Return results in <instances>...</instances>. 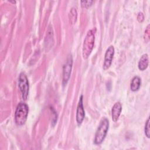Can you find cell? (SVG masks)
Returning a JSON list of instances; mask_svg holds the SVG:
<instances>
[{"label":"cell","mask_w":150,"mask_h":150,"mask_svg":"<svg viewBox=\"0 0 150 150\" xmlns=\"http://www.w3.org/2000/svg\"><path fill=\"white\" fill-rule=\"evenodd\" d=\"M95 29H91L87 32L85 37L82 50L83 57L84 59H87L89 57L93 50L95 41Z\"/></svg>","instance_id":"1"},{"label":"cell","mask_w":150,"mask_h":150,"mask_svg":"<svg viewBox=\"0 0 150 150\" xmlns=\"http://www.w3.org/2000/svg\"><path fill=\"white\" fill-rule=\"evenodd\" d=\"M29 108L27 104L23 103H20L18 105L15 112V121L17 125H23L28 117Z\"/></svg>","instance_id":"2"},{"label":"cell","mask_w":150,"mask_h":150,"mask_svg":"<svg viewBox=\"0 0 150 150\" xmlns=\"http://www.w3.org/2000/svg\"><path fill=\"white\" fill-rule=\"evenodd\" d=\"M109 121L107 118H103L96 131L95 138H94V144L96 145L101 144L104 141L107 131L108 130Z\"/></svg>","instance_id":"3"},{"label":"cell","mask_w":150,"mask_h":150,"mask_svg":"<svg viewBox=\"0 0 150 150\" xmlns=\"http://www.w3.org/2000/svg\"><path fill=\"white\" fill-rule=\"evenodd\" d=\"M18 86L21 92L22 98L25 100H26L29 93V83L26 76L23 73H21L19 74Z\"/></svg>","instance_id":"4"},{"label":"cell","mask_w":150,"mask_h":150,"mask_svg":"<svg viewBox=\"0 0 150 150\" xmlns=\"http://www.w3.org/2000/svg\"><path fill=\"white\" fill-rule=\"evenodd\" d=\"M72 64H73V60L72 57L71 55H69L67 57L66 62L65 64H64L63 69V85H66L67 83L70 74H71V70L72 67Z\"/></svg>","instance_id":"5"},{"label":"cell","mask_w":150,"mask_h":150,"mask_svg":"<svg viewBox=\"0 0 150 150\" xmlns=\"http://www.w3.org/2000/svg\"><path fill=\"white\" fill-rule=\"evenodd\" d=\"M114 54V48L112 46H110L107 49L105 53L104 60L103 63L104 70H107L110 67L112 63V59H113Z\"/></svg>","instance_id":"6"},{"label":"cell","mask_w":150,"mask_h":150,"mask_svg":"<svg viewBox=\"0 0 150 150\" xmlns=\"http://www.w3.org/2000/svg\"><path fill=\"white\" fill-rule=\"evenodd\" d=\"M84 116L85 113L83 103V96H81L80 97V100L77 105L76 111V121L78 125H80L82 123L84 118Z\"/></svg>","instance_id":"7"},{"label":"cell","mask_w":150,"mask_h":150,"mask_svg":"<svg viewBox=\"0 0 150 150\" xmlns=\"http://www.w3.org/2000/svg\"><path fill=\"white\" fill-rule=\"evenodd\" d=\"M122 111V105L120 102H117L115 103L113 105L112 110H111V117L113 121L116 122L121 114Z\"/></svg>","instance_id":"8"},{"label":"cell","mask_w":150,"mask_h":150,"mask_svg":"<svg viewBox=\"0 0 150 150\" xmlns=\"http://www.w3.org/2000/svg\"><path fill=\"white\" fill-rule=\"evenodd\" d=\"M148 54H143L139 59L138 62V68L141 70H145L148 66Z\"/></svg>","instance_id":"9"},{"label":"cell","mask_w":150,"mask_h":150,"mask_svg":"<svg viewBox=\"0 0 150 150\" xmlns=\"http://www.w3.org/2000/svg\"><path fill=\"white\" fill-rule=\"evenodd\" d=\"M141 85V79L138 76H135L131 81V90L132 91H137L140 87Z\"/></svg>","instance_id":"10"},{"label":"cell","mask_w":150,"mask_h":150,"mask_svg":"<svg viewBox=\"0 0 150 150\" xmlns=\"http://www.w3.org/2000/svg\"><path fill=\"white\" fill-rule=\"evenodd\" d=\"M77 13L76 8H73L70 9L69 14V18L70 22L71 24H73L76 22L77 20Z\"/></svg>","instance_id":"11"},{"label":"cell","mask_w":150,"mask_h":150,"mask_svg":"<svg viewBox=\"0 0 150 150\" xmlns=\"http://www.w3.org/2000/svg\"><path fill=\"white\" fill-rule=\"evenodd\" d=\"M149 25H148V26L146 27V29L145 31V33H144V40L145 41V42H148L149 40V33H150V29H149Z\"/></svg>","instance_id":"12"},{"label":"cell","mask_w":150,"mask_h":150,"mask_svg":"<svg viewBox=\"0 0 150 150\" xmlns=\"http://www.w3.org/2000/svg\"><path fill=\"white\" fill-rule=\"evenodd\" d=\"M150 129H149V118H148L146 121L145 126V134L148 138H149L150 136Z\"/></svg>","instance_id":"13"},{"label":"cell","mask_w":150,"mask_h":150,"mask_svg":"<svg viewBox=\"0 0 150 150\" xmlns=\"http://www.w3.org/2000/svg\"><path fill=\"white\" fill-rule=\"evenodd\" d=\"M93 2V1H81V5L83 8H88Z\"/></svg>","instance_id":"14"},{"label":"cell","mask_w":150,"mask_h":150,"mask_svg":"<svg viewBox=\"0 0 150 150\" xmlns=\"http://www.w3.org/2000/svg\"><path fill=\"white\" fill-rule=\"evenodd\" d=\"M137 19H138V21L140 22H141L144 21V15L142 14V13H138V15L137 16Z\"/></svg>","instance_id":"15"}]
</instances>
